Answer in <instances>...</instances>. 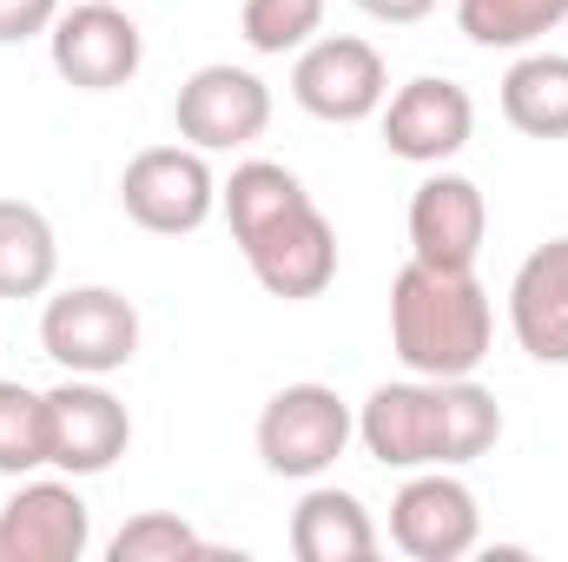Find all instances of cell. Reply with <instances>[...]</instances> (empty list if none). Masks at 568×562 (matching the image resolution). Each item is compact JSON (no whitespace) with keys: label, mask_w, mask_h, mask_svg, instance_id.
Instances as JSON below:
<instances>
[{"label":"cell","mask_w":568,"mask_h":562,"mask_svg":"<svg viewBox=\"0 0 568 562\" xmlns=\"http://www.w3.org/2000/svg\"><path fill=\"white\" fill-rule=\"evenodd\" d=\"M219 212L252 265V279L284 304L324 298L337 279V225L317 212L304 179L278 159H245L219 185Z\"/></svg>","instance_id":"1"},{"label":"cell","mask_w":568,"mask_h":562,"mask_svg":"<svg viewBox=\"0 0 568 562\" xmlns=\"http://www.w3.org/2000/svg\"><path fill=\"white\" fill-rule=\"evenodd\" d=\"M357 443L384 470H463L503 443V404L476 378H404L357 404Z\"/></svg>","instance_id":"2"},{"label":"cell","mask_w":568,"mask_h":562,"mask_svg":"<svg viewBox=\"0 0 568 562\" xmlns=\"http://www.w3.org/2000/svg\"><path fill=\"white\" fill-rule=\"evenodd\" d=\"M496 338V304L476 272L404 265L390 284V351L410 378H476Z\"/></svg>","instance_id":"3"},{"label":"cell","mask_w":568,"mask_h":562,"mask_svg":"<svg viewBox=\"0 0 568 562\" xmlns=\"http://www.w3.org/2000/svg\"><path fill=\"white\" fill-rule=\"evenodd\" d=\"M40 351L67 378H113L140 358V304L113 284H67L40 304Z\"/></svg>","instance_id":"4"},{"label":"cell","mask_w":568,"mask_h":562,"mask_svg":"<svg viewBox=\"0 0 568 562\" xmlns=\"http://www.w3.org/2000/svg\"><path fill=\"white\" fill-rule=\"evenodd\" d=\"M351 436H357V411L317 378L272 391L265 411H258V430H252L258 463L272 476H284V483H317L351 450Z\"/></svg>","instance_id":"5"},{"label":"cell","mask_w":568,"mask_h":562,"mask_svg":"<svg viewBox=\"0 0 568 562\" xmlns=\"http://www.w3.org/2000/svg\"><path fill=\"white\" fill-rule=\"evenodd\" d=\"M291 100L324 127H364L390 100V67L357 33H324L291 53Z\"/></svg>","instance_id":"6"},{"label":"cell","mask_w":568,"mask_h":562,"mask_svg":"<svg viewBox=\"0 0 568 562\" xmlns=\"http://www.w3.org/2000/svg\"><path fill=\"white\" fill-rule=\"evenodd\" d=\"M120 205L140 232H159V239H185L199 232L212 212H219V172L205 165L199 145H145L126 159L120 172Z\"/></svg>","instance_id":"7"},{"label":"cell","mask_w":568,"mask_h":562,"mask_svg":"<svg viewBox=\"0 0 568 562\" xmlns=\"http://www.w3.org/2000/svg\"><path fill=\"white\" fill-rule=\"evenodd\" d=\"M47 53L67 87L120 93L145 67V33L126 13V0H80V7H60V20L47 27Z\"/></svg>","instance_id":"8"},{"label":"cell","mask_w":568,"mask_h":562,"mask_svg":"<svg viewBox=\"0 0 568 562\" xmlns=\"http://www.w3.org/2000/svg\"><path fill=\"white\" fill-rule=\"evenodd\" d=\"M390 543L410 562H463L483 543V503L456 470H404L390 496Z\"/></svg>","instance_id":"9"},{"label":"cell","mask_w":568,"mask_h":562,"mask_svg":"<svg viewBox=\"0 0 568 562\" xmlns=\"http://www.w3.org/2000/svg\"><path fill=\"white\" fill-rule=\"evenodd\" d=\"M172 127H179V140L199 145V152H245L252 140H265V127H272V87L252 67L212 60V67H199L179 87Z\"/></svg>","instance_id":"10"},{"label":"cell","mask_w":568,"mask_h":562,"mask_svg":"<svg viewBox=\"0 0 568 562\" xmlns=\"http://www.w3.org/2000/svg\"><path fill=\"white\" fill-rule=\"evenodd\" d=\"M133 443L126 404L106 391V378H67L47 391V470L60 476H106Z\"/></svg>","instance_id":"11"},{"label":"cell","mask_w":568,"mask_h":562,"mask_svg":"<svg viewBox=\"0 0 568 562\" xmlns=\"http://www.w3.org/2000/svg\"><path fill=\"white\" fill-rule=\"evenodd\" d=\"M93 550V510L73 476H20L0 503V562H80Z\"/></svg>","instance_id":"12"},{"label":"cell","mask_w":568,"mask_h":562,"mask_svg":"<svg viewBox=\"0 0 568 562\" xmlns=\"http://www.w3.org/2000/svg\"><path fill=\"white\" fill-rule=\"evenodd\" d=\"M377 120H384V152L404 165H449L476 140V100H469V87H456L443 73L404 80Z\"/></svg>","instance_id":"13"},{"label":"cell","mask_w":568,"mask_h":562,"mask_svg":"<svg viewBox=\"0 0 568 562\" xmlns=\"http://www.w3.org/2000/svg\"><path fill=\"white\" fill-rule=\"evenodd\" d=\"M489 239V199L469 172L429 165L424 185L410 192V259L443 272H476Z\"/></svg>","instance_id":"14"},{"label":"cell","mask_w":568,"mask_h":562,"mask_svg":"<svg viewBox=\"0 0 568 562\" xmlns=\"http://www.w3.org/2000/svg\"><path fill=\"white\" fill-rule=\"evenodd\" d=\"M509 331L536 364H568V232L536 245L509 279Z\"/></svg>","instance_id":"15"},{"label":"cell","mask_w":568,"mask_h":562,"mask_svg":"<svg viewBox=\"0 0 568 562\" xmlns=\"http://www.w3.org/2000/svg\"><path fill=\"white\" fill-rule=\"evenodd\" d=\"M384 536L364 510L357 490L337 483H311L291 510V556L297 562H377Z\"/></svg>","instance_id":"16"},{"label":"cell","mask_w":568,"mask_h":562,"mask_svg":"<svg viewBox=\"0 0 568 562\" xmlns=\"http://www.w3.org/2000/svg\"><path fill=\"white\" fill-rule=\"evenodd\" d=\"M60 279L53 219L33 199H0V298H47Z\"/></svg>","instance_id":"17"},{"label":"cell","mask_w":568,"mask_h":562,"mask_svg":"<svg viewBox=\"0 0 568 562\" xmlns=\"http://www.w3.org/2000/svg\"><path fill=\"white\" fill-rule=\"evenodd\" d=\"M503 120L523 140H568V53H523L503 73Z\"/></svg>","instance_id":"18"},{"label":"cell","mask_w":568,"mask_h":562,"mask_svg":"<svg viewBox=\"0 0 568 562\" xmlns=\"http://www.w3.org/2000/svg\"><path fill=\"white\" fill-rule=\"evenodd\" d=\"M568 20V0H456V33L489 53H529Z\"/></svg>","instance_id":"19"},{"label":"cell","mask_w":568,"mask_h":562,"mask_svg":"<svg viewBox=\"0 0 568 562\" xmlns=\"http://www.w3.org/2000/svg\"><path fill=\"white\" fill-rule=\"evenodd\" d=\"M47 470V391H27L20 378H0V476Z\"/></svg>","instance_id":"20"},{"label":"cell","mask_w":568,"mask_h":562,"mask_svg":"<svg viewBox=\"0 0 568 562\" xmlns=\"http://www.w3.org/2000/svg\"><path fill=\"white\" fill-rule=\"evenodd\" d=\"M324 7L331 0H245L239 7V33H245L252 53L284 60V53H297V47H311L324 33Z\"/></svg>","instance_id":"21"},{"label":"cell","mask_w":568,"mask_h":562,"mask_svg":"<svg viewBox=\"0 0 568 562\" xmlns=\"http://www.w3.org/2000/svg\"><path fill=\"white\" fill-rule=\"evenodd\" d=\"M219 556L185 516H172V510H140L113 543H106V562H205Z\"/></svg>","instance_id":"22"},{"label":"cell","mask_w":568,"mask_h":562,"mask_svg":"<svg viewBox=\"0 0 568 562\" xmlns=\"http://www.w3.org/2000/svg\"><path fill=\"white\" fill-rule=\"evenodd\" d=\"M53 20H60V0H0V47L40 40Z\"/></svg>","instance_id":"23"},{"label":"cell","mask_w":568,"mask_h":562,"mask_svg":"<svg viewBox=\"0 0 568 562\" xmlns=\"http://www.w3.org/2000/svg\"><path fill=\"white\" fill-rule=\"evenodd\" d=\"M357 13H371V20H384V27H417L436 13V0H351Z\"/></svg>","instance_id":"24"}]
</instances>
